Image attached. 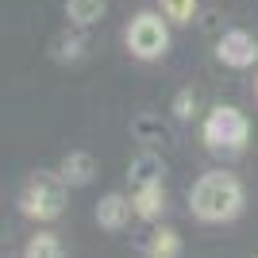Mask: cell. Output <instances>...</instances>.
<instances>
[{
  "label": "cell",
  "instance_id": "1",
  "mask_svg": "<svg viewBox=\"0 0 258 258\" xmlns=\"http://www.w3.org/2000/svg\"><path fill=\"white\" fill-rule=\"evenodd\" d=\"M247 205L243 181L231 170H205L189 185V212L201 224H231Z\"/></svg>",
  "mask_w": 258,
  "mask_h": 258
},
{
  "label": "cell",
  "instance_id": "2",
  "mask_svg": "<svg viewBox=\"0 0 258 258\" xmlns=\"http://www.w3.org/2000/svg\"><path fill=\"white\" fill-rule=\"evenodd\" d=\"M66 201H70V185L58 177V170L31 173L20 189V212L35 224H54L66 212Z\"/></svg>",
  "mask_w": 258,
  "mask_h": 258
},
{
  "label": "cell",
  "instance_id": "3",
  "mask_svg": "<svg viewBox=\"0 0 258 258\" xmlns=\"http://www.w3.org/2000/svg\"><path fill=\"white\" fill-rule=\"evenodd\" d=\"M201 139L216 154H239L250 143V119L235 104H216L201 123Z\"/></svg>",
  "mask_w": 258,
  "mask_h": 258
},
{
  "label": "cell",
  "instance_id": "4",
  "mask_svg": "<svg viewBox=\"0 0 258 258\" xmlns=\"http://www.w3.org/2000/svg\"><path fill=\"white\" fill-rule=\"evenodd\" d=\"M123 43H127L131 58L158 62L162 54L170 50V20L162 12H139V16H131L127 31H123Z\"/></svg>",
  "mask_w": 258,
  "mask_h": 258
},
{
  "label": "cell",
  "instance_id": "5",
  "mask_svg": "<svg viewBox=\"0 0 258 258\" xmlns=\"http://www.w3.org/2000/svg\"><path fill=\"white\" fill-rule=\"evenodd\" d=\"M216 58L231 70H254L258 62V39L243 27H227L220 39H216Z\"/></svg>",
  "mask_w": 258,
  "mask_h": 258
},
{
  "label": "cell",
  "instance_id": "6",
  "mask_svg": "<svg viewBox=\"0 0 258 258\" xmlns=\"http://www.w3.org/2000/svg\"><path fill=\"white\" fill-rule=\"evenodd\" d=\"M58 170V177H62L70 189H85V185H93L97 181V158L89 151H70V154H62V162L54 166Z\"/></svg>",
  "mask_w": 258,
  "mask_h": 258
},
{
  "label": "cell",
  "instance_id": "7",
  "mask_svg": "<svg viewBox=\"0 0 258 258\" xmlns=\"http://www.w3.org/2000/svg\"><path fill=\"white\" fill-rule=\"evenodd\" d=\"M127 181L131 189H147V185H166V158L158 151H143L131 158L127 166Z\"/></svg>",
  "mask_w": 258,
  "mask_h": 258
},
{
  "label": "cell",
  "instance_id": "8",
  "mask_svg": "<svg viewBox=\"0 0 258 258\" xmlns=\"http://www.w3.org/2000/svg\"><path fill=\"white\" fill-rule=\"evenodd\" d=\"M131 216H135V205H131V197L123 193H104L97 201V224L104 231H123L131 224Z\"/></svg>",
  "mask_w": 258,
  "mask_h": 258
},
{
  "label": "cell",
  "instance_id": "9",
  "mask_svg": "<svg viewBox=\"0 0 258 258\" xmlns=\"http://www.w3.org/2000/svg\"><path fill=\"white\" fill-rule=\"evenodd\" d=\"M131 205H135V220L143 224H158L170 201H166V185H147V189H131Z\"/></svg>",
  "mask_w": 258,
  "mask_h": 258
},
{
  "label": "cell",
  "instance_id": "10",
  "mask_svg": "<svg viewBox=\"0 0 258 258\" xmlns=\"http://www.w3.org/2000/svg\"><path fill=\"white\" fill-rule=\"evenodd\" d=\"M181 250H185V243L173 227H151V235L143 243V254L147 258H181Z\"/></svg>",
  "mask_w": 258,
  "mask_h": 258
},
{
  "label": "cell",
  "instance_id": "11",
  "mask_svg": "<svg viewBox=\"0 0 258 258\" xmlns=\"http://www.w3.org/2000/svg\"><path fill=\"white\" fill-rule=\"evenodd\" d=\"M108 12V0H66V16H70V23L74 27H93V23L104 20Z\"/></svg>",
  "mask_w": 258,
  "mask_h": 258
},
{
  "label": "cell",
  "instance_id": "12",
  "mask_svg": "<svg viewBox=\"0 0 258 258\" xmlns=\"http://www.w3.org/2000/svg\"><path fill=\"white\" fill-rule=\"evenodd\" d=\"M131 139H139L147 151H154V143L166 139V123L158 116H151V112H143V116L131 119Z\"/></svg>",
  "mask_w": 258,
  "mask_h": 258
},
{
  "label": "cell",
  "instance_id": "13",
  "mask_svg": "<svg viewBox=\"0 0 258 258\" xmlns=\"http://www.w3.org/2000/svg\"><path fill=\"white\" fill-rule=\"evenodd\" d=\"M23 258H66L62 239L54 235V231H39V235L27 239V247H23Z\"/></svg>",
  "mask_w": 258,
  "mask_h": 258
},
{
  "label": "cell",
  "instance_id": "14",
  "mask_svg": "<svg viewBox=\"0 0 258 258\" xmlns=\"http://www.w3.org/2000/svg\"><path fill=\"white\" fill-rule=\"evenodd\" d=\"M162 4V16L170 23H193V16H197V8H201V0H158Z\"/></svg>",
  "mask_w": 258,
  "mask_h": 258
},
{
  "label": "cell",
  "instance_id": "15",
  "mask_svg": "<svg viewBox=\"0 0 258 258\" xmlns=\"http://www.w3.org/2000/svg\"><path fill=\"white\" fill-rule=\"evenodd\" d=\"M170 112L177 119H193L197 112H201V100H197V89H177V93H173V100H170Z\"/></svg>",
  "mask_w": 258,
  "mask_h": 258
},
{
  "label": "cell",
  "instance_id": "16",
  "mask_svg": "<svg viewBox=\"0 0 258 258\" xmlns=\"http://www.w3.org/2000/svg\"><path fill=\"white\" fill-rule=\"evenodd\" d=\"M58 43H66V46H58V58H77L85 50V35H62Z\"/></svg>",
  "mask_w": 258,
  "mask_h": 258
},
{
  "label": "cell",
  "instance_id": "17",
  "mask_svg": "<svg viewBox=\"0 0 258 258\" xmlns=\"http://www.w3.org/2000/svg\"><path fill=\"white\" fill-rule=\"evenodd\" d=\"M254 97H258V74H254Z\"/></svg>",
  "mask_w": 258,
  "mask_h": 258
},
{
  "label": "cell",
  "instance_id": "18",
  "mask_svg": "<svg viewBox=\"0 0 258 258\" xmlns=\"http://www.w3.org/2000/svg\"><path fill=\"white\" fill-rule=\"evenodd\" d=\"M254 258H258V254H254Z\"/></svg>",
  "mask_w": 258,
  "mask_h": 258
}]
</instances>
